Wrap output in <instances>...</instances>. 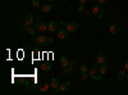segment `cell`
<instances>
[{"instance_id": "7", "label": "cell", "mask_w": 128, "mask_h": 95, "mask_svg": "<svg viewBox=\"0 0 128 95\" xmlns=\"http://www.w3.org/2000/svg\"><path fill=\"white\" fill-rule=\"evenodd\" d=\"M58 26H59V23L56 22V21H51V22H49V25H48L49 32H55V31L58 30Z\"/></svg>"}, {"instance_id": "36", "label": "cell", "mask_w": 128, "mask_h": 95, "mask_svg": "<svg viewBox=\"0 0 128 95\" xmlns=\"http://www.w3.org/2000/svg\"><path fill=\"white\" fill-rule=\"evenodd\" d=\"M126 80H127V81H128V75H127V77H126Z\"/></svg>"}, {"instance_id": "21", "label": "cell", "mask_w": 128, "mask_h": 95, "mask_svg": "<svg viewBox=\"0 0 128 95\" xmlns=\"http://www.w3.org/2000/svg\"><path fill=\"white\" fill-rule=\"evenodd\" d=\"M41 68L44 71H51V64H42Z\"/></svg>"}, {"instance_id": "6", "label": "cell", "mask_w": 128, "mask_h": 95, "mask_svg": "<svg viewBox=\"0 0 128 95\" xmlns=\"http://www.w3.org/2000/svg\"><path fill=\"white\" fill-rule=\"evenodd\" d=\"M69 31L66 28V30H59L58 32H56V36H58V39H60V40H63V39H67L68 36H69Z\"/></svg>"}, {"instance_id": "17", "label": "cell", "mask_w": 128, "mask_h": 95, "mask_svg": "<svg viewBox=\"0 0 128 95\" xmlns=\"http://www.w3.org/2000/svg\"><path fill=\"white\" fill-rule=\"evenodd\" d=\"M31 4H32V7H34V8H38L41 5V3L38 2V0H31Z\"/></svg>"}, {"instance_id": "24", "label": "cell", "mask_w": 128, "mask_h": 95, "mask_svg": "<svg viewBox=\"0 0 128 95\" xmlns=\"http://www.w3.org/2000/svg\"><path fill=\"white\" fill-rule=\"evenodd\" d=\"M49 86H50V83H49V85H48V83H45V85H42V87H40V91H46Z\"/></svg>"}, {"instance_id": "13", "label": "cell", "mask_w": 128, "mask_h": 95, "mask_svg": "<svg viewBox=\"0 0 128 95\" xmlns=\"http://www.w3.org/2000/svg\"><path fill=\"white\" fill-rule=\"evenodd\" d=\"M41 9H42V12H44V13H50L52 10V5L51 4H42Z\"/></svg>"}, {"instance_id": "3", "label": "cell", "mask_w": 128, "mask_h": 95, "mask_svg": "<svg viewBox=\"0 0 128 95\" xmlns=\"http://www.w3.org/2000/svg\"><path fill=\"white\" fill-rule=\"evenodd\" d=\"M78 27H80V25H78L77 22H70V23H68V25H67V27H66V28L69 31L70 34H74V32H76V31L78 30Z\"/></svg>"}, {"instance_id": "11", "label": "cell", "mask_w": 128, "mask_h": 95, "mask_svg": "<svg viewBox=\"0 0 128 95\" xmlns=\"http://www.w3.org/2000/svg\"><path fill=\"white\" fill-rule=\"evenodd\" d=\"M59 81H58V78L56 77H52L51 80H50V87L51 89H54V90H58L59 89Z\"/></svg>"}, {"instance_id": "14", "label": "cell", "mask_w": 128, "mask_h": 95, "mask_svg": "<svg viewBox=\"0 0 128 95\" xmlns=\"http://www.w3.org/2000/svg\"><path fill=\"white\" fill-rule=\"evenodd\" d=\"M26 31H27L28 35H32V36H35V35L37 34V28H36V27H32V26H28V27L26 28Z\"/></svg>"}, {"instance_id": "2", "label": "cell", "mask_w": 128, "mask_h": 95, "mask_svg": "<svg viewBox=\"0 0 128 95\" xmlns=\"http://www.w3.org/2000/svg\"><path fill=\"white\" fill-rule=\"evenodd\" d=\"M48 25H49V23L40 21V22H37V23L35 25V27L37 28V31H40V32H46V31H48Z\"/></svg>"}, {"instance_id": "27", "label": "cell", "mask_w": 128, "mask_h": 95, "mask_svg": "<svg viewBox=\"0 0 128 95\" xmlns=\"http://www.w3.org/2000/svg\"><path fill=\"white\" fill-rule=\"evenodd\" d=\"M67 22H66V21H60V22H59V26H62V27H67Z\"/></svg>"}, {"instance_id": "4", "label": "cell", "mask_w": 128, "mask_h": 95, "mask_svg": "<svg viewBox=\"0 0 128 95\" xmlns=\"http://www.w3.org/2000/svg\"><path fill=\"white\" fill-rule=\"evenodd\" d=\"M96 60H98L100 64H104V63H106V60H108V55L105 54V51H100L98 54V58H96Z\"/></svg>"}, {"instance_id": "8", "label": "cell", "mask_w": 128, "mask_h": 95, "mask_svg": "<svg viewBox=\"0 0 128 95\" xmlns=\"http://www.w3.org/2000/svg\"><path fill=\"white\" fill-rule=\"evenodd\" d=\"M109 31H110V34H112V35H118V34L120 32V27H119L118 25L112 23V25L109 26Z\"/></svg>"}, {"instance_id": "23", "label": "cell", "mask_w": 128, "mask_h": 95, "mask_svg": "<svg viewBox=\"0 0 128 95\" xmlns=\"http://www.w3.org/2000/svg\"><path fill=\"white\" fill-rule=\"evenodd\" d=\"M70 72H72V71H70V69H69L68 67H66V68L63 69V72H62V75H68V73H70Z\"/></svg>"}, {"instance_id": "31", "label": "cell", "mask_w": 128, "mask_h": 95, "mask_svg": "<svg viewBox=\"0 0 128 95\" xmlns=\"http://www.w3.org/2000/svg\"><path fill=\"white\" fill-rule=\"evenodd\" d=\"M100 4H108V0H99Z\"/></svg>"}, {"instance_id": "20", "label": "cell", "mask_w": 128, "mask_h": 95, "mask_svg": "<svg viewBox=\"0 0 128 95\" xmlns=\"http://www.w3.org/2000/svg\"><path fill=\"white\" fill-rule=\"evenodd\" d=\"M80 71L81 72H88V67L86 64H81L80 66Z\"/></svg>"}, {"instance_id": "33", "label": "cell", "mask_w": 128, "mask_h": 95, "mask_svg": "<svg viewBox=\"0 0 128 95\" xmlns=\"http://www.w3.org/2000/svg\"><path fill=\"white\" fill-rule=\"evenodd\" d=\"M124 68L128 71V59H127V60H126V63H124Z\"/></svg>"}, {"instance_id": "15", "label": "cell", "mask_w": 128, "mask_h": 95, "mask_svg": "<svg viewBox=\"0 0 128 95\" xmlns=\"http://www.w3.org/2000/svg\"><path fill=\"white\" fill-rule=\"evenodd\" d=\"M60 66H62L63 68H66V67L69 66V60H68L67 57H62V58H60Z\"/></svg>"}, {"instance_id": "16", "label": "cell", "mask_w": 128, "mask_h": 95, "mask_svg": "<svg viewBox=\"0 0 128 95\" xmlns=\"http://www.w3.org/2000/svg\"><path fill=\"white\" fill-rule=\"evenodd\" d=\"M99 71H100V73H101V75H105V73L108 72V66H106L105 63H104V64H100V67H99Z\"/></svg>"}, {"instance_id": "5", "label": "cell", "mask_w": 128, "mask_h": 95, "mask_svg": "<svg viewBox=\"0 0 128 95\" xmlns=\"http://www.w3.org/2000/svg\"><path fill=\"white\" fill-rule=\"evenodd\" d=\"M36 44H37V45H41V46L46 45V44H48V37H46L45 35L37 36V37H36Z\"/></svg>"}, {"instance_id": "25", "label": "cell", "mask_w": 128, "mask_h": 95, "mask_svg": "<svg viewBox=\"0 0 128 95\" xmlns=\"http://www.w3.org/2000/svg\"><path fill=\"white\" fill-rule=\"evenodd\" d=\"M77 10H78V12H84V5L83 4H80L78 8H77Z\"/></svg>"}, {"instance_id": "10", "label": "cell", "mask_w": 128, "mask_h": 95, "mask_svg": "<svg viewBox=\"0 0 128 95\" xmlns=\"http://www.w3.org/2000/svg\"><path fill=\"white\" fill-rule=\"evenodd\" d=\"M24 23L27 25V26H31V25H35V17L32 16V14H27L26 17H24Z\"/></svg>"}, {"instance_id": "29", "label": "cell", "mask_w": 128, "mask_h": 95, "mask_svg": "<svg viewBox=\"0 0 128 95\" xmlns=\"http://www.w3.org/2000/svg\"><path fill=\"white\" fill-rule=\"evenodd\" d=\"M48 43H49V44H52V43H54V39H52V37H49V39H48Z\"/></svg>"}, {"instance_id": "30", "label": "cell", "mask_w": 128, "mask_h": 95, "mask_svg": "<svg viewBox=\"0 0 128 95\" xmlns=\"http://www.w3.org/2000/svg\"><path fill=\"white\" fill-rule=\"evenodd\" d=\"M27 27H28V26H27L26 23H22V25H20V28H22V30H26Z\"/></svg>"}, {"instance_id": "1", "label": "cell", "mask_w": 128, "mask_h": 95, "mask_svg": "<svg viewBox=\"0 0 128 95\" xmlns=\"http://www.w3.org/2000/svg\"><path fill=\"white\" fill-rule=\"evenodd\" d=\"M92 16L95 17V18H98V19H100V18H102V16H104V9L100 7V5H95L94 8H92Z\"/></svg>"}, {"instance_id": "28", "label": "cell", "mask_w": 128, "mask_h": 95, "mask_svg": "<svg viewBox=\"0 0 128 95\" xmlns=\"http://www.w3.org/2000/svg\"><path fill=\"white\" fill-rule=\"evenodd\" d=\"M91 14H92L91 10H84V16H86V17H90Z\"/></svg>"}, {"instance_id": "26", "label": "cell", "mask_w": 128, "mask_h": 95, "mask_svg": "<svg viewBox=\"0 0 128 95\" xmlns=\"http://www.w3.org/2000/svg\"><path fill=\"white\" fill-rule=\"evenodd\" d=\"M92 67H94V68H96V69H99V67H100V63H99L98 60H96L95 63H92Z\"/></svg>"}, {"instance_id": "37", "label": "cell", "mask_w": 128, "mask_h": 95, "mask_svg": "<svg viewBox=\"0 0 128 95\" xmlns=\"http://www.w3.org/2000/svg\"><path fill=\"white\" fill-rule=\"evenodd\" d=\"M62 2H67V0H62Z\"/></svg>"}, {"instance_id": "19", "label": "cell", "mask_w": 128, "mask_h": 95, "mask_svg": "<svg viewBox=\"0 0 128 95\" xmlns=\"http://www.w3.org/2000/svg\"><path fill=\"white\" fill-rule=\"evenodd\" d=\"M68 68L73 72L74 69H76L77 68V66H76V63H74V62H69V66H68Z\"/></svg>"}, {"instance_id": "12", "label": "cell", "mask_w": 128, "mask_h": 95, "mask_svg": "<svg viewBox=\"0 0 128 95\" xmlns=\"http://www.w3.org/2000/svg\"><path fill=\"white\" fill-rule=\"evenodd\" d=\"M126 77H127V69L123 68V69H120L118 72V75H116V80H118V81H123Z\"/></svg>"}, {"instance_id": "34", "label": "cell", "mask_w": 128, "mask_h": 95, "mask_svg": "<svg viewBox=\"0 0 128 95\" xmlns=\"http://www.w3.org/2000/svg\"><path fill=\"white\" fill-rule=\"evenodd\" d=\"M78 3L80 4H84V3H86V0H78Z\"/></svg>"}, {"instance_id": "22", "label": "cell", "mask_w": 128, "mask_h": 95, "mask_svg": "<svg viewBox=\"0 0 128 95\" xmlns=\"http://www.w3.org/2000/svg\"><path fill=\"white\" fill-rule=\"evenodd\" d=\"M88 72H82V75H81V77H82V80H87L88 78Z\"/></svg>"}, {"instance_id": "9", "label": "cell", "mask_w": 128, "mask_h": 95, "mask_svg": "<svg viewBox=\"0 0 128 95\" xmlns=\"http://www.w3.org/2000/svg\"><path fill=\"white\" fill-rule=\"evenodd\" d=\"M70 89V81H64L60 83V86H59V91H67Z\"/></svg>"}, {"instance_id": "32", "label": "cell", "mask_w": 128, "mask_h": 95, "mask_svg": "<svg viewBox=\"0 0 128 95\" xmlns=\"http://www.w3.org/2000/svg\"><path fill=\"white\" fill-rule=\"evenodd\" d=\"M37 22H40V17H38V16H36V17H35V25H36Z\"/></svg>"}, {"instance_id": "18", "label": "cell", "mask_w": 128, "mask_h": 95, "mask_svg": "<svg viewBox=\"0 0 128 95\" xmlns=\"http://www.w3.org/2000/svg\"><path fill=\"white\" fill-rule=\"evenodd\" d=\"M88 75H90V77H94V76L96 75V68L91 67V68L88 69Z\"/></svg>"}, {"instance_id": "35", "label": "cell", "mask_w": 128, "mask_h": 95, "mask_svg": "<svg viewBox=\"0 0 128 95\" xmlns=\"http://www.w3.org/2000/svg\"><path fill=\"white\" fill-rule=\"evenodd\" d=\"M48 2H49V3H52V2H55V0H48Z\"/></svg>"}]
</instances>
